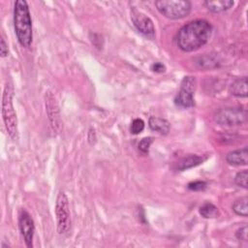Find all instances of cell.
<instances>
[{
	"mask_svg": "<svg viewBox=\"0 0 248 248\" xmlns=\"http://www.w3.org/2000/svg\"><path fill=\"white\" fill-rule=\"evenodd\" d=\"M211 32L212 27L208 21L204 19L192 20L179 29L176 44L183 51H194L208 42Z\"/></svg>",
	"mask_w": 248,
	"mask_h": 248,
	"instance_id": "cell-1",
	"label": "cell"
},
{
	"mask_svg": "<svg viewBox=\"0 0 248 248\" xmlns=\"http://www.w3.org/2000/svg\"><path fill=\"white\" fill-rule=\"evenodd\" d=\"M14 27L19 44L24 47H29L32 43V20L27 2L17 0L14 9Z\"/></svg>",
	"mask_w": 248,
	"mask_h": 248,
	"instance_id": "cell-2",
	"label": "cell"
},
{
	"mask_svg": "<svg viewBox=\"0 0 248 248\" xmlns=\"http://www.w3.org/2000/svg\"><path fill=\"white\" fill-rule=\"evenodd\" d=\"M13 86L7 83L2 97V116L8 134L13 140H16L17 139V120L13 106Z\"/></svg>",
	"mask_w": 248,
	"mask_h": 248,
	"instance_id": "cell-3",
	"label": "cell"
},
{
	"mask_svg": "<svg viewBox=\"0 0 248 248\" xmlns=\"http://www.w3.org/2000/svg\"><path fill=\"white\" fill-rule=\"evenodd\" d=\"M157 10L164 16L170 19H180L187 16L192 5L187 0H159L155 2Z\"/></svg>",
	"mask_w": 248,
	"mask_h": 248,
	"instance_id": "cell-4",
	"label": "cell"
},
{
	"mask_svg": "<svg viewBox=\"0 0 248 248\" xmlns=\"http://www.w3.org/2000/svg\"><path fill=\"white\" fill-rule=\"evenodd\" d=\"M55 214L58 233L64 234L68 232L71 227V214L69 201L64 192H60L57 196L55 203Z\"/></svg>",
	"mask_w": 248,
	"mask_h": 248,
	"instance_id": "cell-5",
	"label": "cell"
},
{
	"mask_svg": "<svg viewBox=\"0 0 248 248\" xmlns=\"http://www.w3.org/2000/svg\"><path fill=\"white\" fill-rule=\"evenodd\" d=\"M246 118L247 112L240 107L224 108L219 109L214 115V119L218 124L226 126L240 125L246 121Z\"/></svg>",
	"mask_w": 248,
	"mask_h": 248,
	"instance_id": "cell-6",
	"label": "cell"
},
{
	"mask_svg": "<svg viewBox=\"0 0 248 248\" xmlns=\"http://www.w3.org/2000/svg\"><path fill=\"white\" fill-rule=\"evenodd\" d=\"M131 19L135 27L140 33L145 36L148 39H154L155 37V27L153 21L142 12L132 9L131 11Z\"/></svg>",
	"mask_w": 248,
	"mask_h": 248,
	"instance_id": "cell-7",
	"label": "cell"
},
{
	"mask_svg": "<svg viewBox=\"0 0 248 248\" xmlns=\"http://www.w3.org/2000/svg\"><path fill=\"white\" fill-rule=\"evenodd\" d=\"M45 104L46 111L50 123V126L53 131L59 133L61 130V118L58 108V105L55 97L50 92H46L45 95Z\"/></svg>",
	"mask_w": 248,
	"mask_h": 248,
	"instance_id": "cell-8",
	"label": "cell"
},
{
	"mask_svg": "<svg viewBox=\"0 0 248 248\" xmlns=\"http://www.w3.org/2000/svg\"><path fill=\"white\" fill-rule=\"evenodd\" d=\"M18 227L26 246L31 248L33 246V236H34L35 226H34L33 219L29 215V213L26 212L25 210H21V212L19 213Z\"/></svg>",
	"mask_w": 248,
	"mask_h": 248,
	"instance_id": "cell-9",
	"label": "cell"
},
{
	"mask_svg": "<svg viewBox=\"0 0 248 248\" xmlns=\"http://www.w3.org/2000/svg\"><path fill=\"white\" fill-rule=\"evenodd\" d=\"M174 104L181 108H189L194 107V92L180 87V90L174 97Z\"/></svg>",
	"mask_w": 248,
	"mask_h": 248,
	"instance_id": "cell-10",
	"label": "cell"
},
{
	"mask_svg": "<svg viewBox=\"0 0 248 248\" xmlns=\"http://www.w3.org/2000/svg\"><path fill=\"white\" fill-rule=\"evenodd\" d=\"M226 160L230 165L232 166H245L248 163V152L247 147L231 151L226 156Z\"/></svg>",
	"mask_w": 248,
	"mask_h": 248,
	"instance_id": "cell-11",
	"label": "cell"
},
{
	"mask_svg": "<svg viewBox=\"0 0 248 248\" xmlns=\"http://www.w3.org/2000/svg\"><path fill=\"white\" fill-rule=\"evenodd\" d=\"M207 157L204 156H201V155H188L186 157H183L180 161H178L176 163L175 169L178 170H184L193 167H196L200 164H202V162H204L206 160Z\"/></svg>",
	"mask_w": 248,
	"mask_h": 248,
	"instance_id": "cell-12",
	"label": "cell"
},
{
	"mask_svg": "<svg viewBox=\"0 0 248 248\" xmlns=\"http://www.w3.org/2000/svg\"><path fill=\"white\" fill-rule=\"evenodd\" d=\"M230 93L233 96L244 98L247 96V78L242 77L236 78L230 85Z\"/></svg>",
	"mask_w": 248,
	"mask_h": 248,
	"instance_id": "cell-13",
	"label": "cell"
},
{
	"mask_svg": "<svg viewBox=\"0 0 248 248\" xmlns=\"http://www.w3.org/2000/svg\"><path fill=\"white\" fill-rule=\"evenodd\" d=\"M149 127L152 131H155L161 135H167L170 131V122L164 118L151 116L149 118Z\"/></svg>",
	"mask_w": 248,
	"mask_h": 248,
	"instance_id": "cell-14",
	"label": "cell"
},
{
	"mask_svg": "<svg viewBox=\"0 0 248 248\" xmlns=\"http://www.w3.org/2000/svg\"><path fill=\"white\" fill-rule=\"evenodd\" d=\"M204 6L213 13H222L233 6V1L232 0H216V1H205Z\"/></svg>",
	"mask_w": 248,
	"mask_h": 248,
	"instance_id": "cell-15",
	"label": "cell"
},
{
	"mask_svg": "<svg viewBox=\"0 0 248 248\" xmlns=\"http://www.w3.org/2000/svg\"><path fill=\"white\" fill-rule=\"evenodd\" d=\"M200 214L204 218H216L219 215V210L217 206L209 202H205L200 206Z\"/></svg>",
	"mask_w": 248,
	"mask_h": 248,
	"instance_id": "cell-16",
	"label": "cell"
},
{
	"mask_svg": "<svg viewBox=\"0 0 248 248\" xmlns=\"http://www.w3.org/2000/svg\"><path fill=\"white\" fill-rule=\"evenodd\" d=\"M247 202H248L247 197H242V198L236 200L232 204V210L234 211V213L239 216L246 217L248 215Z\"/></svg>",
	"mask_w": 248,
	"mask_h": 248,
	"instance_id": "cell-17",
	"label": "cell"
},
{
	"mask_svg": "<svg viewBox=\"0 0 248 248\" xmlns=\"http://www.w3.org/2000/svg\"><path fill=\"white\" fill-rule=\"evenodd\" d=\"M247 178H248V171L246 170H243L236 173L234 177V182L237 186L247 189Z\"/></svg>",
	"mask_w": 248,
	"mask_h": 248,
	"instance_id": "cell-18",
	"label": "cell"
},
{
	"mask_svg": "<svg viewBox=\"0 0 248 248\" xmlns=\"http://www.w3.org/2000/svg\"><path fill=\"white\" fill-rule=\"evenodd\" d=\"M144 129V122L143 120L140 119V118H136L133 120L132 124H131V132L134 135H138L140 132H142V130Z\"/></svg>",
	"mask_w": 248,
	"mask_h": 248,
	"instance_id": "cell-19",
	"label": "cell"
},
{
	"mask_svg": "<svg viewBox=\"0 0 248 248\" xmlns=\"http://www.w3.org/2000/svg\"><path fill=\"white\" fill-rule=\"evenodd\" d=\"M151 143H152V139L151 138L142 139L139 143V150L143 154L148 153V150H149V147H150Z\"/></svg>",
	"mask_w": 248,
	"mask_h": 248,
	"instance_id": "cell-20",
	"label": "cell"
},
{
	"mask_svg": "<svg viewBox=\"0 0 248 248\" xmlns=\"http://www.w3.org/2000/svg\"><path fill=\"white\" fill-rule=\"evenodd\" d=\"M206 187V183L203 181H194L188 184V188L192 191H202Z\"/></svg>",
	"mask_w": 248,
	"mask_h": 248,
	"instance_id": "cell-21",
	"label": "cell"
},
{
	"mask_svg": "<svg viewBox=\"0 0 248 248\" xmlns=\"http://www.w3.org/2000/svg\"><path fill=\"white\" fill-rule=\"evenodd\" d=\"M236 237L240 240H243V241H247L248 239V231H247V226L244 225L243 227L239 228L235 233Z\"/></svg>",
	"mask_w": 248,
	"mask_h": 248,
	"instance_id": "cell-22",
	"label": "cell"
},
{
	"mask_svg": "<svg viewBox=\"0 0 248 248\" xmlns=\"http://www.w3.org/2000/svg\"><path fill=\"white\" fill-rule=\"evenodd\" d=\"M8 52H9V49H8V45L6 44L5 40L3 38H1V41H0V53H1V56L2 57H5L8 55Z\"/></svg>",
	"mask_w": 248,
	"mask_h": 248,
	"instance_id": "cell-23",
	"label": "cell"
},
{
	"mask_svg": "<svg viewBox=\"0 0 248 248\" xmlns=\"http://www.w3.org/2000/svg\"><path fill=\"white\" fill-rule=\"evenodd\" d=\"M151 70L156 73H163V72H165L166 67L160 62H155L151 65Z\"/></svg>",
	"mask_w": 248,
	"mask_h": 248,
	"instance_id": "cell-24",
	"label": "cell"
}]
</instances>
